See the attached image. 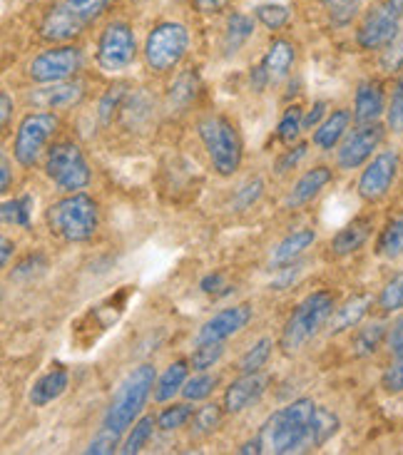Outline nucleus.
<instances>
[{
  "label": "nucleus",
  "mask_w": 403,
  "mask_h": 455,
  "mask_svg": "<svg viewBox=\"0 0 403 455\" xmlns=\"http://www.w3.org/2000/svg\"><path fill=\"white\" fill-rule=\"evenodd\" d=\"M317 408L311 398H299L289 406L279 408L277 413H271L257 435L262 453L286 455L314 451Z\"/></svg>",
  "instance_id": "nucleus-1"
},
{
  "label": "nucleus",
  "mask_w": 403,
  "mask_h": 455,
  "mask_svg": "<svg viewBox=\"0 0 403 455\" xmlns=\"http://www.w3.org/2000/svg\"><path fill=\"white\" fill-rule=\"evenodd\" d=\"M155 376H157L155 366H149V363H142V366L130 371L125 376V381L117 386L115 395H112L110 406H108L105 419H102V426L115 433L127 431L133 426V420L142 413L147 398H149V391L155 386Z\"/></svg>",
  "instance_id": "nucleus-2"
},
{
  "label": "nucleus",
  "mask_w": 403,
  "mask_h": 455,
  "mask_svg": "<svg viewBox=\"0 0 403 455\" xmlns=\"http://www.w3.org/2000/svg\"><path fill=\"white\" fill-rule=\"evenodd\" d=\"M98 204L83 192H70V197L55 202L48 210L50 232L65 242H87L98 232Z\"/></svg>",
  "instance_id": "nucleus-3"
},
{
  "label": "nucleus",
  "mask_w": 403,
  "mask_h": 455,
  "mask_svg": "<svg viewBox=\"0 0 403 455\" xmlns=\"http://www.w3.org/2000/svg\"><path fill=\"white\" fill-rule=\"evenodd\" d=\"M197 132L217 174L232 177L242 164V140H239L237 127L222 115H207L199 120Z\"/></svg>",
  "instance_id": "nucleus-4"
},
{
  "label": "nucleus",
  "mask_w": 403,
  "mask_h": 455,
  "mask_svg": "<svg viewBox=\"0 0 403 455\" xmlns=\"http://www.w3.org/2000/svg\"><path fill=\"white\" fill-rule=\"evenodd\" d=\"M110 3L112 0H65L60 5H52L40 23V37L48 43H68L80 36Z\"/></svg>",
  "instance_id": "nucleus-5"
},
{
  "label": "nucleus",
  "mask_w": 403,
  "mask_h": 455,
  "mask_svg": "<svg viewBox=\"0 0 403 455\" xmlns=\"http://www.w3.org/2000/svg\"><path fill=\"white\" fill-rule=\"evenodd\" d=\"M331 311H334V296L329 291H314V294L306 296L304 301L294 308V314L286 321L284 331H281L284 354L292 356L296 351H302L317 336L318 329L326 323Z\"/></svg>",
  "instance_id": "nucleus-6"
},
{
  "label": "nucleus",
  "mask_w": 403,
  "mask_h": 455,
  "mask_svg": "<svg viewBox=\"0 0 403 455\" xmlns=\"http://www.w3.org/2000/svg\"><path fill=\"white\" fill-rule=\"evenodd\" d=\"M189 33L182 23H159L145 40V60L155 73H170L187 55Z\"/></svg>",
  "instance_id": "nucleus-7"
},
{
  "label": "nucleus",
  "mask_w": 403,
  "mask_h": 455,
  "mask_svg": "<svg viewBox=\"0 0 403 455\" xmlns=\"http://www.w3.org/2000/svg\"><path fill=\"white\" fill-rule=\"evenodd\" d=\"M45 174L60 192H77L85 189L93 180L83 149L75 142H58L52 145L45 160Z\"/></svg>",
  "instance_id": "nucleus-8"
},
{
  "label": "nucleus",
  "mask_w": 403,
  "mask_h": 455,
  "mask_svg": "<svg viewBox=\"0 0 403 455\" xmlns=\"http://www.w3.org/2000/svg\"><path fill=\"white\" fill-rule=\"evenodd\" d=\"M58 117L52 112H33V115H25L23 123L18 127V135H15V160L20 167H33L40 157V152L45 148L50 137L55 135L58 130Z\"/></svg>",
  "instance_id": "nucleus-9"
},
{
  "label": "nucleus",
  "mask_w": 403,
  "mask_h": 455,
  "mask_svg": "<svg viewBox=\"0 0 403 455\" xmlns=\"http://www.w3.org/2000/svg\"><path fill=\"white\" fill-rule=\"evenodd\" d=\"M98 65L105 73H120L127 70L137 58V43H134L133 28L123 20L110 23L98 40Z\"/></svg>",
  "instance_id": "nucleus-10"
},
{
  "label": "nucleus",
  "mask_w": 403,
  "mask_h": 455,
  "mask_svg": "<svg viewBox=\"0 0 403 455\" xmlns=\"http://www.w3.org/2000/svg\"><path fill=\"white\" fill-rule=\"evenodd\" d=\"M83 68V50L75 45H60L40 52L36 60L30 62L28 73L33 83L40 85H52V83H65Z\"/></svg>",
  "instance_id": "nucleus-11"
},
{
  "label": "nucleus",
  "mask_w": 403,
  "mask_h": 455,
  "mask_svg": "<svg viewBox=\"0 0 403 455\" xmlns=\"http://www.w3.org/2000/svg\"><path fill=\"white\" fill-rule=\"evenodd\" d=\"M401 12L393 8L391 0H383L379 5H374L367 12L364 23L356 33V40L364 50L386 48L393 37L399 36V25H401Z\"/></svg>",
  "instance_id": "nucleus-12"
},
{
  "label": "nucleus",
  "mask_w": 403,
  "mask_h": 455,
  "mask_svg": "<svg viewBox=\"0 0 403 455\" xmlns=\"http://www.w3.org/2000/svg\"><path fill=\"white\" fill-rule=\"evenodd\" d=\"M396 174H399V155L391 152V149L376 155L371 160V164L364 170L361 180H359V195H361V199L379 202L381 197H386L393 180H396Z\"/></svg>",
  "instance_id": "nucleus-13"
},
{
  "label": "nucleus",
  "mask_w": 403,
  "mask_h": 455,
  "mask_svg": "<svg viewBox=\"0 0 403 455\" xmlns=\"http://www.w3.org/2000/svg\"><path fill=\"white\" fill-rule=\"evenodd\" d=\"M383 140V127L379 123H368L356 127L351 135H346L339 149V167L342 170H356L374 155Z\"/></svg>",
  "instance_id": "nucleus-14"
},
{
  "label": "nucleus",
  "mask_w": 403,
  "mask_h": 455,
  "mask_svg": "<svg viewBox=\"0 0 403 455\" xmlns=\"http://www.w3.org/2000/svg\"><path fill=\"white\" fill-rule=\"evenodd\" d=\"M249 321H252V307L249 304H237V307L224 308L220 314H214L199 329L197 344H205V341H227V339H232L234 333L242 331Z\"/></svg>",
  "instance_id": "nucleus-15"
},
{
  "label": "nucleus",
  "mask_w": 403,
  "mask_h": 455,
  "mask_svg": "<svg viewBox=\"0 0 403 455\" xmlns=\"http://www.w3.org/2000/svg\"><path fill=\"white\" fill-rule=\"evenodd\" d=\"M264 386H267L264 376H259V373H245L224 394V408H227V413H242L245 408L257 403L262 394H264Z\"/></svg>",
  "instance_id": "nucleus-16"
},
{
  "label": "nucleus",
  "mask_w": 403,
  "mask_h": 455,
  "mask_svg": "<svg viewBox=\"0 0 403 455\" xmlns=\"http://www.w3.org/2000/svg\"><path fill=\"white\" fill-rule=\"evenodd\" d=\"M68 383H70V376H68V371L62 369V366H55L48 373H43L36 383H33V388H30V403L37 408L48 406L52 401H58L62 394H65V388H68Z\"/></svg>",
  "instance_id": "nucleus-17"
},
{
  "label": "nucleus",
  "mask_w": 403,
  "mask_h": 455,
  "mask_svg": "<svg viewBox=\"0 0 403 455\" xmlns=\"http://www.w3.org/2000/svg\"><path fill=\"white\" fill-rule=\"evenodd\" d=\"M371 227H374V222L368 217H359L354 222L346 224L342 232L334 236V242H331L334 257H349V254L359 251L361 246L367 244L368 236H371Z\"/></svg>",
  "instance_id": "nucleus-18"
},
{
  "label": "nucleus",
  "mask_w": 403,
  "mask_h": 455,
  "mask_svg": "<svg viewBox=\"0 0 403 455\" xmlns=\"http://www.w3.org/2000/svg\"><path fill=\"white\" fill-rule=\"evenodd\" d=\"M294 60H296V48H294L292 43L289 40H274L269 45L264 60L259 62V65H262L269 83H277V80L289 75Z\"/></svg>",
  "instance_id": "nucleus-19"
},
{
  "label": "nucleus",
  "mask_w": 403,
  "mask_h": 455,
  "mask_svg": "<svg viewBox=\"0 0 403 455\" xmlns=\"http://www.w3.org/2000/svg\"><path fill=\"white\" fill-rule=\"evenodd\" d=\"M383 112V90L376 80H367L356 90V123H376Z\"/></svg>",
  "instance_id": "nucleus-20"
},
{
  "label": "nucleus",
  "mask_w": 403,
  "mask_h": 455,
  "mask_svg": "<svg viewBox=\"0 0 403 455\" xmlns=\"http://www.w3.org/2000/svg\"><path fill=\"white\" fill-rule=\"evenodd\" d=\"M83 98V85L80 83H52V87L37 90L36 95H30V100L45 108V110H58V108H70L75 102H80Z\"/></svg>",
  "instance_id": "nucleus-21"
},
{
  "label": "nucleus",
  "mask_w": 403,
  "mask_h": 455,
  "mask_svg": "<svg viewBox=\"0 0 403 455\" xmlns=\"http://www.w3.org/2000/svg\"><path fill=\"white\" fill-rule=\"evenodd\" d=\"M331 182V170L329 167H314V170H309V172L294 185L292 195L286 199V204L289 207H302L306 202H311V199L317 197L318 192L324 189V187Z\"/></svg>",
  "instance_id": "nucleus-22"
},
{
  "label": "nucleus",
  "mask_w": 403,
  "mask_h": 455,
  "mask_svg": "<svg viewBox=\"0 0 403 455\" xmlns=\"http://www.w3.org/2000/svg\"><path fill=\"white\" fill-rule=\"evenodd\" d=\"M314 239H317V232H314V229H296V232L289 234V236L274 249L271 264H274L277 269L292 264V261H296V259L304 254L309 246L314 244Z\"/></svg>",
  "instance_id": "nucleus-23"
},
{
  "label": "nucleus",
  "mask_w": 403,
  "mask_h": 455,
  "mask_svg": "<svg viewBox=\"0 0 403 455\" xmlns=\"http://www.w3.org/2000/svg\"><path fill=\"white\" fill-rule=\"evenodd\" d=\"M349 123H351V115L346 110L331 112L329 117L318 124L317 132H314V145H317L318 149H334L339 145V140L346 135Z\"/></svg>",
  "instance_id": "nucleus-24"
},
{
  "label": "nucleus",
  "mask_w": 403,
  "mask_h": 455,
  "mask_svg": "<svg viewBox=\"0 0 403 455\" xmlns=\"http://www.w3.org/2000/svg\"><path fill=\"white\" fill-rule=\"evenodd\" d=\"M252 33H254V20L245 12H232V18L227 20V28H224V37H222L224 55H234L237 50H242Z\"/></svg>",
  "instance_id": "nucleus-25"
},
{
  "label": "nucleus",
  "mask_w": 403,
  "mask_h": 455,
  "mask_svg": "<svg viewBox=\"0 0 403 455\" xmlns=\"http://www.w3.org/2000/svg\"><path fill=\"white\" fill-rule=\"evenodd\" d=\"M368 307H371V296L367 294L351 296V299H349V301L336 311L334 323H331V333H342L346 331V329H354L356 323L367 316Z\"/></svg>",
  "instance_id": "nucleus-26"
},
{
  "label": "nucleus",
  "mask_w": 403,
  "mask_h": 455,
  "mask_svg": "<svg viewBox=\"0 0 403 455\" xmlns=\"http://www.w3.org/2000/svg\"><path fill=\"white\" fill-rule=\"evenodd\" d=\"M187 366H189L187 361H174L170 369L159 376L157 388H155V398H157L159 403L170 401V398H174L182 391L184 383H187Z\"/></svg>",
  "instance_id": "nucleus-27"
},
{
  "label": "nucleus",
  "mask_w": 403,
  "mask_h": 455,
  "mask_svg": "<svg viewBox=\"0 0 403 455\" xmlns=\"http://www.w3.org/2000/svg\"><path fill=\"white\" fill-rule=\"evenodd\" d=\"M376 254L383 259H396L403 254V214L386 224V229L381 232Z\"/></svg>",
  "instance_id": "nucleus-28"
},
{
  "label": "nucleus",
  "mask_w": 403,
  "mask_h": 455,
  "mask_svg": "<svg viewBox=\"0 0 403 455\" xmlns=\"http://www.w3.org/2000/svg\"><path fill=\"white\" fill-rule=\"evenodd\" d=\"M3 222L15 224V227H23L28 229L30 227V214H33V197L25 195V197L12 199V202H3Z\"/></svg>",
  "instance_id": "nucleus-29"
},
{
  "label": "nucleus",
  "mask_w": 403,
  "mask_h": 455,
  "mask_svg": "<svg viewBox=\"0 0 403 455\" xmlns=\"http://www.w3.org/2000/svg\"><path fill=\"white\" fill-rule=\"evenodd\" d=\"M254 15H257V20L269 30H281L284 25H289L292 20V12L286 5H281V3H262L254 8Z\"/></svg>",
  "instance_id": "nucleus-30"
},
{
  "label": "nucleus",
  "mask_w": 403,
  "mask_h": 455,
  "mask_svg": "<svg viewBox=\"0 0 403 455\" xmlns=\"http://www.w3.org/2000/svg\"><path fill=\"white\" fill-rule=\"evenodd\" d=\"M155 423L157 420L152 419V416H145V419H140L134 423L133 433L127 435V441L123 443V453L125 455H134L140 453L142 448L147 445V441L152 438V431H155Z\"/></svg>",
  "instance_id": "nucleus-31"
},
{
  "label": "nucleus",
  "mask_w": 403,
  "mask_h": 455,
  "mask_svg": "<svg viewBox=\"0 0 403 455\" xmlns=\"http://www.w3.org/2000/svg\"><path fill=\"white\" fill-rule=\"evenodd\" d=\"M383 333H386V326H383V323H371V326H367V329H361V331L356 333V356H368V354H374V351L379 348L381 341H383Z\"/></svg>",
  "instance_id": "nucleus-32"
},
{
  "label": "nucleus",
  "mask_w": 403,
  "mask_h": 455,
  "mask_svg": "<svg viewBox=\"0 0 403 455\" xmlns=\"http://www.w3.org/2000/svg\"><path fill=\"white\" fill-rule=\"evenodd\" d=\"M271 356V339H262L257 344L252 346L249 351H246L242 361H239V371L242 373H259V371L264 369V363Z\"/></svg>",
  "instance_id": "nucleus-33"
},
{
  "label": "nucleus",
  "mask_w": 403,
  "mask_h": 455,
  "mask_svg": "<svg viewBox=\"0 0 403 455\" xmlns=\"http://www.w3.org/2000/svg\"><path fill=\"white\" fill-rule=\"evenodd\" d=\"M302 127H304L302 108H299V105H292L289 110L284 112V117H281L279 127H277V137H279L284 145H292L294 140L299 137V132H302Z\"/></svg>",
  "instance_id": "nucleus-34"
},
{
  "label": "nucleus",
  "mask_w": 403,
  "mask_h": 455,
  "mask_svg": "<svg viewBox=\"0 0 403 455\" xmlns=\"http://www.w3.org/2000/svg\"><path fill=\"white\" fill-rule=\"evenodd\" d=\"M222 356H224V346H222V341H205V344H197L195 354H192V369H212Z\"/></svg>",
  "instance_id": "nucleus-35"
},
{
  "label": "nucleus",
  "mask_w": 403,
  "mask_h": 455,
  "mask_svg": "<svg viewBox=\"0 0 403 455\" xmlns=\"http://www.w3.org/2000/svg\"><path fill=\"white\" fill-rule=\"evenodd\" d=\"M197 90H199V77H197V73H184L177 77V83L172 87L170 100L174 105L184 108V105H189L195 100Z\"/></svg>",
  "instance_id": "nucleus-36"
},
{
  "label": "nucleus",
  "mask_w": 403,
  "mask_h": 455,
  "mask_svg": "<svg viewBox=\"0 0 403 455\" xmlns=\"http://www.w3.org/2000/svg\"><path fill=\"white\" fill-rule=\"evenodd\" d=\"M192 419V408L187 406V403H177V406L165 408L162 413H159L157 426L165 433L177 431V428H182L187 420Z\"/></svg>",
  "instance_id": "nucleus-37"
},
{
  "label": "nucleus",
  "mask_w": 403,
  "mask_h": 455,
  "mask_svg": "<svg viewBox=\"0 0 403 455\" xmlns=\"http://www.w3.org/2000/svg\"><path fill=\"white\" fill-rule=\"evenodd\" d=\"M324 3V8L329 12L331 23L334 25H346L351 23V18L359 11V3L361 0H321Z\"/></svg>",
  "instance_id": "nucleus-38"
},
{
  "label": "nucleus",
  "mask_w": 403,
  "mask_h": 455,
  "mask_svg": "<svg viewBox=\"0 0 403 455\" xmlns=\"http://www.w3.org/2000/svg\"><path fill=\"white\" fill-rule=\"evenodd\" d=\"M214 386H217V376L199 373V376H195V379H189V381L184 383L182 395L187 401H202V398H207L214 391Z\"/></svg>",
  "instance_id": "nucleus-39"
},
{
  "label": "nucleus",
  "mask_w": 403,
  "mask_h": 455,
  "mask_svg": "<svg viewBox=\"0 0 403 455\" xmlns=\"http://www.w3.org/2000/svg\"><path fill=\"white\" fill-rule=\"evenodd\" d=\"M379 304L383 311H396L403 308V271L396 274L391 282L383 286V291L379 296Z\"/></svg>",
  "instance_id": "nucleus-40"
},
{
  "label": "nucleus",
  "mask_w": 403,
  "mask_h": 455,
  "mask_svg": "<svg viewBox=\"0 0 403 455\" xmlns=\"http://www.w3.org/2000/svg\"><path fill=\"white\" fill-rule=\"evenodd\" d=\"M120 435H123V433H115L102 426V431H100L98 435L90 441V445H87V453H95V455L115 453V451H117V445H120Z\"/></svg>",
  "instance_id": "nucleus-41"
},
{
  "label": "nucleus",
  "mask_w": 403,
  "mask_h": 455,
  "mask_svg": "<svg viewBox=\"0 0 403 455\" xmlns=\"http://www.w3.org/2000/svg\"><path fill=\"white\" fill-rule=\"evenodd\" d=\"M381 65H383V70H389V73L401 70L403 68V33H399V36L393 37L391 43L386 45L383 55H381Z\"/></svg>",
  "instance_id": "nucleus-42"
},
{
  "label": "nucleus",
  "mask_w": 403,
  "mask_h": 455,
  "mask_svg": "<svg viewBox=\"0 0 403 455\" xmlns=\"http://www.w3.org/2000/svg\"><path fill=\"white\" fill-rule=\"evenodd\" d=\"M220 420H222V411L214 406V403L199 408V413L195 416V433H199V435L212 433L217 426H220Z\"/></svg>",
  "instance_id": "nucleus-43"
},
{
  "label": "nucleus",
  "mask_w": 403,
  "mask_h": 455,
  "mask_svg": "<svg viewBox=\"0 0 403 455\" xmlns=\"http://www.w3.org/2000/svg\"><path fill=\"white\" fill-rule=\"evenodd\" d=\"M389 127L393 132H401L403 130V75L396 83V90L391 95V105H389Z\"/></svg>",
  "instance_id": "nucleus-44"
},
{
  "label": "nucleus",
  "mask_w": 403,
  "mask_h": 455,
  "mask_svg": "<svg viewBox=\"0 0 403 455\" xmlns=\"http://www.w3.org/2000/svg\"><path fill=\"white\" fill-rule=\"evenodd\" d=\"M262 180H252V182H246L239 192H237V199H234V204H237V210H249L259 197H262Z\"/></svg>",
  "instance_id": "nucleus-45"
},
{
  "label": "nucleus",
  "mask_w": 403,
  "mask_h": 455,
  "mask_svg": "<svg viewBox=\"0 0 403 455\" xmlns=\"http://www.w3.org/2000/svg\"><path fill=\"white\" fill-rule=\"evenodd\" d=\"M381 383H383V388H386L389 394H399V391H403V356L386 369Z\"/></svg>",
  "instance_id": "nucleus-46"
},
{
  "label": "nucleus",
  "mask_w": 403,
  "mask_h": 455,
  "mask_svg": "<svg viewBox=\"0 0 403 455\" xmlns=\"http://www.w3.org/2000/svg\"><path fill=\"white\" fill-rule=\"evenodd\" d=\"M125 95V87L123 85H117V87H110V92L105 95V100L100 102V117L108 123L112 117V112H115V108L120 105V98Z\"/></svg>",
  "instance_id": "nucleus-47"
},
{
  "label": "nucleus",
  "mask_w": 403,
  "mask_h": 455,
  "mask_svg": "<svg viewBox=\"0 0 403 455\" xmlns=\"http://www.w3.org/2000/svg\"><path fill=\"white\" fill-rule=\"evenodd\" d=\"M306 145H299V148H294L292 152H286L284 157H281L279 162H277V172L284 174L286 170H292V167H296V162L299 160H304L306 157Z\"/></svg>",
  "instance_id": "nucleus-48"
},
{
  "label": "nucleus",
  "mask_w": 403,
  "mask_h": 455,
  "mask_svg": "<svg viewBox=\"0 0 403 455\" xmlns=\"http://www.w3.org/2000/svg\"><path fill=\"white\" fill-rule=\"evenodd\" d=\"M192 3H195V8L199 12H205V15H214V12L224 11L230 0H192Z\"/></svg>",
  "instance_id": "nucleus-49"
},
{
  "label": "nucleus",
  "mask_w": 403,
  "mask_h": 455,
  "mask_svg": "<svg viewBox=\"0 0 403 455\" xmlns=\"http://www.w3.org/2000/svg\"><path fill=\"white\" fill-rule=\"evenodd\" d=\"M220 289H230V286H224L222 274H209V276L202 279V291L205 294H220Z\"/></svg>",
  "instance_id": "nucleus-50"
},
{
  "label": "nucleus",
  "mask_w": 403,
  "mask_h": 455,
  "mask_svg": "<svg viewBox=\"0 0 403 455\" xmlns=\"http://www.w3.org/2000/svg\"><path fill=\"white\" fill-rule=\"evenodd\" d=\"M389 348H391L396 356H403V319L391 329V336H389Z\"/></svg>",
  "instance_id": "nucleus-51"
},
{
  "label": "nucleus",
  "mask_w": 403,
  "mask_h": 455,
  "mask_svg": "<svg viewBox=\"0 0 403 455\" xmlns=\"http://www.w3.org/2000/svg\"><path fill=\"white\" fill-rule=\"evenodd\" d=\"M324 110H326V102H314V105H311V110L306 112V117H304V127H306V130L317 127L318 120L324 117Z\"/></svg>",
  "instance_id": "nucleus-52"
},
{
  "label": "nucleus",
  "mask_w": 403,
  "mask_h": 455,
  "mask_svg": "<svg viewBox=\"0 0 403 455\" xmlns=\"http://www.w3.org/2000/svg\"><path fill=\"white\" fill-rule=\"evenodd\" d=\"M0 110H3V127H8V123H11V112H12V102L8 92H3V95H0Z\"/></svg>",
  "instance_id": "nucleus-53"
},
{
  "label": "nucleus",
  "mask_w": 403,
  "mask_h": 455,
  "mask_svg": "<svg viewBox=\"0 0 403 455\" xmlns=\"http://www.w3.org/2000/svg\"><path fill=\"white\" fill-rule=\"evenodd\" d=\"M0 170H3V182H0V189L5 192V189L11 187V162H8V157H3V162H0Z\"/></svg>",
  "instance_id": "nucleus-54"
},
{
  "label": "nucleus",
  "mask_w": 403,
  "mask_h": 455,
  "mask_svg": "<svg viewBox=\"0 0 403 455\" xmlns=\"http://www.w3.org/2000/svg\"><path fill=\"white\" fill-rule=\"evenodd\" d=\"M12 249H15V246H12L11 239H3V267H5V264H8V261H11Z\"/></svg>",
  "instance_id": "nucleus-55"
},
{
  "label": "nucleus",
  "mask_w": 403,
  "mask_h": 455,
  "mask_svg": "<svg viewBox=\"0 0 403 455\" xmlns=\"http://www.w3.org/2000/svg\"><path fill=\"white\" fill-rule=\"evenodd\" d=\"M391 3H393V8L403 15V0H391Z\"/></svg>",
  "instance_id": "nucleus-56"
}]
</instances>
